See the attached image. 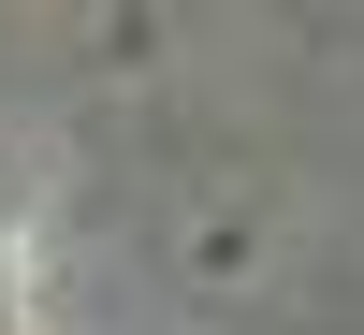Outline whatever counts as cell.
<instances>
[{
	"mask_svg": "<svg viewBox=\"0 0 364 335\" xmlns=\"http://www.w3.org/2000/svg\"><path fill=\"white\" fill-rule=\"evenodd\" d=\"M0 335H29V321H15V233H0Z\"/></svg>",
	"mask_w": 364,
	"mask_h": 335,
	"instance_id": "cell-1",
	"label": "cell"
}]
</instances>
